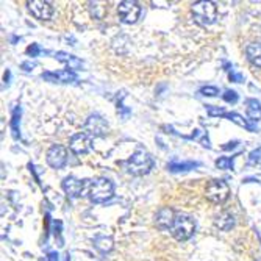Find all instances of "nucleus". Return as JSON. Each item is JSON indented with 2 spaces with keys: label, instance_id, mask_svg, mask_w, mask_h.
<instances>
[{
  "label": "nucleus",
  "instance_id": "f257e3e1",
  "mask_svg": "<svg viewBox=\"0 0 261 261\" xmlns=\"http://www.w3.org/2000/svg\"><path fill=\"white\" fill-rule=\"evenodd\" d=\"M114 193V185L111 180L105 178V177H97L94 178L89 185V199L94 202V203H103L107 202L108 199H111Z\"/></svg>",
  "mask_w": 261,
  "mask_h": 261
},
{
  "label": "nucleus",
  "instance_id": "f03ea898",
  "mask_svg": "<svg viewBox=\"0 0 261 261\" xmlns=\"http://www.w3.org/2000/svg\"><path fill=\"white\" fill-rule=\"evenodd\" d=\"M153 168V158L144 150H138L127 161V169L133 175H146Z\"/></svg>",
  "mask_w": 261,
  "mask_h": 261
},
{
  "label": "nucleus",
  "instance_id": "7ed1b4c3",
  "mask_svg": "<svg viewBox=\"0 0 261 261\" xmlns=\"http://www.w3.org/2000/svg\"><path fill=\"white\" fill-rule=\"evenodd\" d=\"M196 231V221L188 215H177L171 228L172 236L177 241H188Z\"/></svg>",
  "mask_w": 261,
  "mask_h": 261
},
{
  "label": "nucleus",
  "instance_id": "20e7f679",
  "mask_svg": "<svg viewBox=\"0 0 261 261\" xmlns=\"http://www.w3.org/2000/svg\"><path fill=\"white\" fill-rule=\"evenodd\" d=\"M191 10H193L196 20L202 23V25H210V23H213L218 17L216 5L213 2H206V0H200V2L193 4Z\"/></svg>",
  "mask_w": 261,
  "mask_h": 261
},
{
  "label": "nucleus",
  "instance_id": "39448f33",
  "mask_svg": "<svg viewBox=\"0 0 261 261\" xmlns=\"http://www.w3.org/2000/svg\"><path fill=\"white\" fill-rule=\"evenodd\" d=\"M205 196H206V199L210 202L216 203V205H221V203H224L228 199L230 188H228V185L224 180H211L206 185Z\"/></svg>",
  "mask_w": 261,
  "mask_h": 261
},
{
  "label": "nucleus",
  "instance_id": "423d86ee",
  "mask_svg": "<svg viewBox=\"0 0 261 261\" xmlns=\"http://www.w3.org/2000/svg\"><path fill=\"white\" fill-rule=\"evenodd\" d=\"M117 13H119V17L124 23H135L141 16V7L133 0H124L117 7Z\"/></svg>",
  "mask_w": 261,
  "mask_h": 261
},
{
  "label": "nucleus",
  "instance_id": "0eeeda50",
  "mask_svg": "<svg viewBox=\"0 0 261 261\" xmlns=\"http://www.w3.org/2000/svg\"><path fill=\"white\" fill-rule=\"evenodd\" d=\"M108 132V124L107 121L100 114H91L86 122H85V133L88 136H94V138H99L107 135Z\"/></svg>",
  "mask_w": 261,
  "mask_h": 261
},
{
  "label": "nucleus",
  "instance_id": "6e6552de",
  "mask_svg": "<svg viewBox=\"0 0 261 261\" xmlns=\"http://www.w3.org/2000/svg\"><path fill=\"white\" fill-rule=\"evenodd\" d=\"M67 163V150L60 144H54L47 150V164L54 169H61Z\"/></svg>",
  "mask_w": 261,
  "mask_h": 261
},
{
  "label": "nucleus",
  "instance_id": "1a4fd4ad",
  "mask_svg": "<svg viewBox=\"0 0 261 261\" xmlns=\"http://www.w3.org/2000/svg\"><path fill=\"white\" fill-rule=\"evenodd\" d=\"M27 7L30 13L39 20H49L54 16V7L44 0H32V2H27Z\"/></svg>",
  "mask_w": 261,
  "mask_h": 261
},
{
  "label": "nucleus",
  "instance_id": "9d476101",
  "mask_svg": "<svg viewBox=\"0 0 261 261\" xmlns=\"http://www.w3.org/2000/svg\"><path fill=\"white\" fill-rule=\"evenodd\" d=\"M69 147L75 155H86L92 149L91 138L86 133H77V135H74L72 138H70Z\"/></svg>",
  "mask_w": 261,
  "mask_h": 261
},
{
  "label": "nucleus",
  "instance_id": "9b49d317",
  "mask_svg": "<svg viewBox=\"0 0 261 261\" xmlns=\"http://www.w3.org/2000/svg\"><path fill=\"white\" fill-rule=\"evenodd\" d=\"M63 191L67 194V197L70 199H77L82 196L83 189H85V181L75 178V177H66L61 183Z\"/></svg>",
  "mask_w": 261,
  "mask_h": 261
},
{
  "label": "nucleus",
  "instance_id": "f8f14e48",
  "mask_svg": "<svg viewBox=\"0 0 261 261\" xmlns=\"http://www.w3.org/2000/svg\"><path fill=\"white\" fill-rule=\"evenodd\" d=\"M175 213L172 208L169 206H164L161 208L158 213H156V216H155V224L158 228L161 230H171L172 225H174V221H175Z\"/></svg>",
  "mask_w": 261,
  "mask_h": 261
},
{
  "label": "nucleus",
  "instance_id": "ddd939ff",
  "mask_svg": "<svg viewBox=\"0 0 261 261\" xmlns=\"http://www.w3.org/2000/svg\"><path fill=\"white\" fill-rule=\"evenodd\" d=\"M42 79L45 82H52V83H72L77 80V75L72 70H57V72H44Z\"/></svg>",
  "mask_w": 261,
  "mask_h": 261
},
{
  "label": "nucleus",
  "instance_id": "4468645a",
  "mask_svg": "<svg viewBox=\"0 0 261 261\" xmlns=\"http://www.w3.org/2000/svg\"><path fill=\"white\" fill-rule=\"evenodd\" d=\"M55 58H57L60 63L66 64V66L69 67V70H80V69L83 67L82 60H79V58L74 57V55H69V54H66V52H57V54H55Z\"/></svg>",
  "mask_w": 261,
  "mask_h": 261
},
{
  "label": "nucleus",
  "instance_id": "2eb2a0df",
  "mask_svg": "<svg viewBox=\"0 0 261 261\" xmlns=\"http://www.w3.org/2000/svg\"><path fill=\"white\" fill-rule=\"evenodd\" d=\"M246 57L255 67H261V44L252 42L246 47Z\"/></svg>",
  "mask_w": 261,
  "mask_h": 261
},
{
  "label": "nucleus",
  "instance_id": "dca6fc26",
  "mask_svg": "<svg viewBox=\"0 0 261 261\" xmlns=\"http://www.w3.org/2000/svg\"><path fill=\"white\" fill-rule=\"evenodd\" d=\"M199 166H200L199 161H171L168 164V169L171 172H186L199 168Z\"/></svg>",
  "mask_w": 261,
  "mask_h": 261
},
{
  "label": "nucleus",
  "instance_id": "f3484780",
  "mask_svg": "<svg viewBox=\"0 0 261 261\" xmlns=\"http://www.w3.org/2000/svg\"><path fill=\"white\" fill-rule=\"evenodd\" d=\"M215 224H216L218 228L227 231V230H231V228H233V225H234V218H233L231 213L224 211V213H221V215L215 219Z\"/></svg>",
  "mask_w": 261,
  "mask_h": 261
},
{
  "label": "nucleus",
  "instance_id": "a211bd4d",
  "mask_svg": "<svg viewBox=\"0 0 261 261\" xmlns=\"http://www.w3.org/2000/svg\"><path fill=\"white\" fill-rule=\"evenodd\" d=\"M247 116H249V119L252 122H256L261 119V103L256 100V99H249L247 100Z\"/></svg>",
  "mask_w": 261,
  "mask_h": 261
},
{
  "label": "nucleus",
  "instance_id": "6ab92c4d",
  "mask_svg": "<svg viewBox=\"0 0 261 261\" xmlns=\"http://www.w3.org/2000/svg\"><path fill=\"white\" fill-rule=\"evenodd\" d=\"M20 114H22L20 107H16V108L13 110V114H11V122H10L11 133H13V138H14V139H19V138H20V132H19V125H20Z\"/></svg>",
  "mask_w": 261,
  "mask_h": 261
},
{
  "label": "nucleus",
  "instance_id": "aec40b11",
  "mask_svg": "<svg viewBox=\"0 0 261 261\" xmlns=\"http://www.w3.org/2000/svg\"><path fill=\"white\" fill-rule=\"evenodd\" d=\"M94 247H96L102 253H107V252L113 250L114 243H113L111 238H107V236H97V238L94 240Z\"/></svg>",
  "mask_w": 261,
  "mask_h": 261
},
{
  "label": "nucleus",
  "instance_id": "412c9836",
  "mask_svg": "<svg viewBox=\"0 0 261 261\" xmlns=\"http://www.w3.org/2000/svg\"><path fill=\"white\" fill-rule=\"evenodd\" d=\"M224 117H227L228 121H231V122H234V124H238L240 127H244V128L250 130V132H255V127H253L252 124H249V122L244 119V117H243L241 114H238V113H225Z\"/></svg>",
  "mask_w": 261,
  "mask_h": 261
},
{
  "label": "nucleus",
  "instance_id": "4be33fe9",
  "mask_svg": "<svg viewBox=\"0 0 261 261\" xmlns=\"http://www.w3.org/2000/svg\"><path fill=\"white\" fill-rule=\"evenodd\" d=\"M233 158L234 156H222V158H219L218 161H216V166L219 169H233Z\"/></svg>",
  "mask_w": 261,
  "mask_h": 261
},
{
  "label": "nucleus",
  "instance_id": "5701e85b",
  "mask_svg": "<svg viewBox=\"0 0 261 261\" xmlns=\"http://www.w3.org/2000/svg\"><path fill=\"white\" fill-rule=\"evenodd\" d=\"M222 99H224L227 103H236V102H238V99H240V96H238V94H236V91L228 89V91H225V92H224Z\"/></svg>",
  "mask_w": 261,
  "mask_h": 261
},
{
  "label": "nucleus",
  "instance_id": "b1692460",
  "mask_svg": "<svg viewBox=\"0 0 261 261\" xmlns=\"http://www.w3.org/2000/svg\"><path fill=\"white\" fill-rule=\"evenodd\" d=\"M200 94H202V96H205V97H216L218 94H219V91L215 86H203L200 89Z\"/></svg>",
  "mask_w": 261,
  "mask_h": 261
},
{
  "label": "nucleus",
  "instance_id": "393cba45",
  "mask_svg": "<svg viewBox=\"0 0 261 261\" xmlns=\"http://www.w3.org/2000/svg\"><path fill=\"white\" fill-rule=\"evenodd\" d=\"M261 161V146L249 153V164H256Z\"/></svg>",
  "mask_w": 261,
  "mask_h": 261
},
{
  "label": "nucleus",
  "instance_id": "a878e982",
  "mask_svg": "<svg viewBox=\"0 0 261 261\" xmlns=\"http://www.w3.org/2000/svg\"><path fill=\"white\" fill-rule=\"evenodd\" d=\"M206 111H208V114L210 116H224L225 114V111H224V108H219V107H213V105H206Z\"/></svg>",
  "mask_w": 261,
  "mask_h": 261
},
{
  "label": "nucleus",
  "instance_id": "bb28decb",
  "mask_svg": "<svg viewBox=\"0 0 261 261\" xmlns=\"http://www.w3.org/2000/svg\"><path fill=\"white\" fill-rule=\"evenodd\" d=\"M228 80L233 82V83H241V82H244V75L240 74V72H234V70L231 69L228 72Z\"/></svg>",
  "mask_w": 261,
  "mask_h": 261
},
{
  "label": "nucleus",
  "instance_id": "cd10ccee",
  "mask_svg": "<svg viewBox=\"0 0 261 261\" xmlns=\"http://www.w3.org/2000/svg\"><path fill=\"white\" fill-rule=\"evenodd\" d=\"M41 52H42V49L39 47V44H32V45L27 47V54H29L30 57H38Z\"/></svg>",
  "mask_w": 261,
  "mask_h": 261
},
{
  "label": "nucleus",
  "instance_id": "c85d7f7f",
  "mask_svg": "<svg viewBox=\"0 0 261 261\" xmlns=\"http://www.w3.org/2000/svg\"><path fill=\"white\" fill-rule=\"evenodd\" d=\"M61 227H63L61 221H54V234H55V236H60V233H61Z\"/></svg>",
  "mask_w": 261,
  "mask_h": 261
},
{
  "label": "nucleus",
  "instance_id": "c756f323",
  "mask_svg": "<svg viewBox=\"0 0 261 261\" xmlns=\"http://www.w3.org/2000/svg\"><path fill=\"white\" fill-rule=\"evenodd\" d=\"M35 66H36L35 63H32V61H25V63H22V66H20V67H22L23 70H27V72H30V70H32Z\"/></svg>",
  "mask_w": 261,
  "mask_h": 261
},
{
  "label": "nucleus",
  "instance_id": "7c9ffc66",
  "mask_svg": "<svg viewBox=\"0 0 261 261\" xmlns=\"http://www.w3.org/2000/svg\"><path fill=\"white\" fill-rule=\"evenodd\" d=\"M238 146V141H231V142H227V146H222L224 150H230V149H234Z\"/></svg>",
  "mask_w": 261,
  "mask_h": 261
},
{
  "label": "nucleus",
  "instance_id": "2f4dec72",
  "mask_svg": "<svg viewBox=\"0 0 261 261\" xmlns=\"http://www.w3.org/2000/svg\"><path fill=\"white\" fill-rule=\"evenodd\" d=\"M47 259H49V261H58V253L57 252H49Z\"/></svg>",
  "mask_w": 261,
  "mask_h": 261
},
{
  "label": "nucleus",
  "instance_id": "473e14b6",
  "mask_svg": "<svg viewBox=\"0 0 261 261\" xmlns=\"http://www.w3.org/2000/svg\"><path fill=\"white\" fill-rule=\"evenodd\" d=\"M10 80H11V72H10V70H7L5 75H4V82H5V85H10Z\"/></svg>",
  "mask_w": 261,
  "mask_h": 261
}]
</instances>
